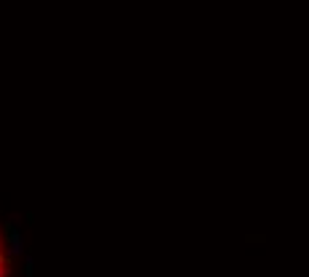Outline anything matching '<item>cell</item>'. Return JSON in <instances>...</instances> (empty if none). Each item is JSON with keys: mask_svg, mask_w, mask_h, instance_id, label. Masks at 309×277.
<instances>
[{"mask_svg": "<svg viewBox=\"0 0 309 277\" xmlns=\"http://www.w3.org/2000/svg\"><path fill=\"white\" fill-rule=\"evenodd\" d=\"M21 250H24V240L14 237V240H11V248H8V256H19Z\"/></svg>", "mask_w": 309, "mask_h": 277, "instance_id": "6da1fadb", "label": "cell"}]
</instances>
